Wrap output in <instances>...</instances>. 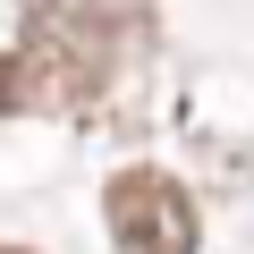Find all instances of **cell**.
<instances>
[{
    "label": "cell",
    "instance_id": "cell-2",
    "mask_svg": "<svg viewBox=\"0 0 254 254\" xmlns=\"http://www.w3.org/2000/svg\"><path fill=\"white\" fill-rule=\"evenodd\" d=\"M9 110H17V60L0 51V119H9Z\"/></svg>",
    "mask_w": 254,
    "mask_h": 254
},
{
    "label": "cell",
    "instance_id": "cell-1",
    "mask_svg": "<svg viewBox=\"0 0 254 254\" xmlns=\"http://www.w3.org/2000/svg\"><path fill=\"white\" fill-rule=\"evenodd\" d=\"M102 220L119 254H195L203 246V212L170 170H119L102 187Z\"/></svg>",
    "mask_w": 254,
    "mask_h": 254
},
{
    "label": "cell",
    "instance_id": "cell-3",
    "mask_svg": "<svg viewBox=\"0 0 254 254\" xmlns=\"http://www.w3.org/2000/svg\"><path fill=\"white\" fill-rule=\"evenodd\" d=\"M0 254H34V246H0Z\"/></svg>",
    "mask_w": 254,
    "mask_h": 254
}]
</instances>
